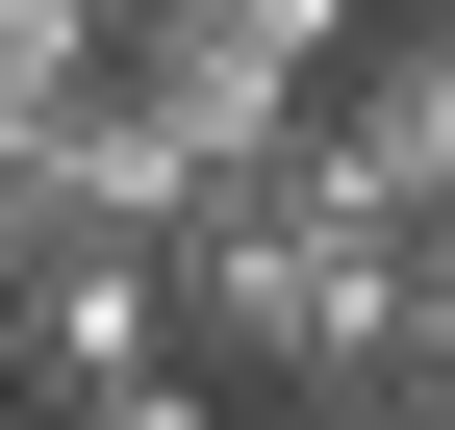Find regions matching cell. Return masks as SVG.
I'll use <instances>...</instances> for the list:
<instances>
[{
    "instance_id": "obj_1",
    "label": "cell",
    "mask_w": 455,
    "mask_h": 430,
    "mask_svg": "<svg viewBox=\"0 0 455 430\" xmlns=\"http://www.w3.org/2000/svg\"><path fill=\"white\" fill-rule=\"evenodd\" d=\"M152 279H178V354H203V380H253V405H355V354H379V203L278 127L253 178H203L178 228H152Z\"/></svg>"
},
{
    "instance_id": "obj_2",
    "label": "cell",
    "mask_w": 455,
    "mask_h": 430,
    "mask_svg": "<svg viewBox=\"0 0 455 430\" xmlns=\"http://www.w3.org/2000/svg\"><path fill=\"white\" fill-rule=\"evenodd\" d=\"M152 354H178V279H152V228H26V253H0V405L152 380Z\"/></svg>"
},
{
    "instance_id": "obj_3",
    "label": "cell",
    "mask_w": 455,
    "mask_h": 430,
    "mask_svg": "<svg viewBox=\"0 0 455 430\" xmlns=\"http://www.w3.org/2000/svg\"><path fill=\"white\" fill-rule=\"evenodd\" d=\"M101 101H127V127L178 152V178H253V152L304 127V76H278V51L228 26V0H127V26H101Z\"/></svg>"
},
{
    "instance_id": "obj_4",
    "label": "cell",
    "mask_w": 455,
    "mask_h": 430,
    "mask_svg": "<svg viewBox=\"0 0 455 430\" xmlns=\"http://www.w3.org/2000/svg\"><path fill=\"white\" fill-rule=\"evenodd\" d=\"M304 152L379 203V228H430V203H455V26H430V0H379V26L304 76Z\"/></svg>"
},
{
    "instance_id": "obj_5",
    "label": "cell",
    "mask_w": 455,
    "mask_h": 430,
    "mask_svg": "<svg viewBox=\"0 0 455 430\" xmlns=\"http://www.w3.org/2000/svg\"><path fill=\"white\" fill-rule=\"evenodd\" d=\"M379 430H455V203L430 228H379V354H355Z\"/></svg>"
},
{
    "instance_id": "obj_6",
    "label": "cell",
    "mask_w": 455,
    "mask_h": 430,
    "mask_svg": "<svg viewBox=\"0 0 455 430\" xmlns=\"http://www.w3.org/2000/svg\"><path fill=\"white\" fill-rule=\"evenodd\" d=\"M0 430H228L203 354H152V380H76V405H0Z\"/></svg>"
},
{
    "instance_id": "obj_7",
    "label": "cell",
    "mask_w": 455,
    "mask_h": 430,
    "mask_svg": "<svg viewBox=\"0 0 455 430\" xmlns=\"http://www.w3.org/2000/svg\"><path fill=\"white\" fill-rule=\"evenodd\" d=\"M228 26H253V51H278V76H329V51H355V26H379V0H228Z\"/></svg>"
},
{
    "instance_id": "obj_8",
    "label": "cell",
    "mask_w": 455,
    "mask_h": 430,
    "mask_svg": "<svg viewBox=\"0 0 455 430\" xmlns=\"http://www.w3.org/2000/svg\"><path fill=\"white\" fill-rule=\"evenodd\" d=\"M253 430H379V405H253Z\"/></svg>"
},
{
    "instance_id": "obj_9",
    "label": "cell",
    "mask_w": 455,
    "mask_h": 430,
    "mask_svg": "<svg viewBox=\"0 0 455 430\" xmlns=\"http://www.w3.org/2000/svg\"><path fill=\"white\" fill-rule=\"evenodd\" d=\"M0 253H26V203H0Z\"/></svg>"
},
{
    "instance_id": "obj_10",
    "label": "cell",
    "mask_w": 455,
    "mask_h": 430,
    "mask_svg": "<svg viewBox=\"0 0 455 430\" xmlns=\"http://www.w3.org/2000/svg\"><path fill=\"white\" fill-rule=\"evenodd\" d=\"M430 26H455V0H430Z\"/></svg>"
}]
</instances>
